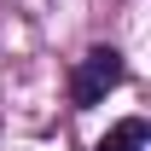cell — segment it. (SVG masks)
I'll use <instances>...</instances> for the list:
<instances>
[{
	"mask_svg": "<svg viewBox=\"0 0 151 151\" xmlns=\"http://www.w3.org/2000/svg\"><path fill=\"white\" fill-rule=\"evenodd\" d=\"M111 87H122V52L116 47H93L76 64V76H70V105L76 111H93V105H105Z\"/></svg>",
	"mask_w": 151,
	"mask_h": 151,
	"instance_id": "cell-1",
	"label": "cell"
},
{
	"mask_svg": "<svg viewBox=\"0 0 151 151\" xmlns=\"http://www.w3.org/2000/svg\"><path fill=\"white\" fill-rule=\"evenodd\" d=\"M93 151H151V128H145V116H128V122H116V128L105 134Z\"/></svg>",
	"mask_w": 151,
	"mask_h": 151,
	"instance_id": "cell-2",
	"label": "cell"
}]
</instances>
